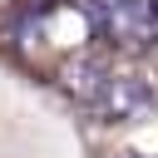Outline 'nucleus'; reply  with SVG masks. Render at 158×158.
I'll use <instances>...</instances> for the list:
<instances>
[{
  "mask_svg": "<svg viewBox=\"0 0 158 158\" xmlns=\"http://www.w3.org/2000/svg\"><path fill=\"white\" fill-rule=\"evenodd\" d=\"M99 30L123 49H148L158 40V0H89Z\"/></svg>",
  "mask_w": 158,
  "mask_h": 158,
  "instance_id": "1",
  "label": "nucleus"
},
{
  "mask_svg": "<svg viewBox=\"0 0 158 158\" xmlns=\"http://www.w3.org/2000/svg\"><path fill=\"white\" fill-rule=\"evenodd\" d=\"M104 118H133L138 109H148V89L138 84V79H123V74H109V84H104V94H99V104H94Z\"/></svg>",
  "mask_w": 158,
  "mask_h": 158,
  "instance_id": "2",
  "label": "nucleus"
},
{
  "mask_svg": "<svg viewBox=\"0 0 158 158\" xmlns=\"http://www.w3.org/2000/svg\"><path fill=\"white\" fill-rule=\"evenodd\" d=\"M64 84H69V94H79L84 104H99V94H104V84H109V69H104L99 59H74V64L64 69Z\"/></svg>",
  "mask_w": 158,
  "mask_h": 158,
  "instance_id": "3",
  "label": "nucleus"
},
{
  "mask_svg": "<svg viewBox=\"0 0 158 158\" xmlns=\"http://www.w3.org/2000/svg\"><path fill=\"white\" fill-rule=\"evenodd\" d=\"M123 158H148V153H123Z\"/></svg>",
  "mask_w": 158,
  "mask_h": 158,
  "instance_id": "4",
  "label": "nucleus"
}]
</instances>
